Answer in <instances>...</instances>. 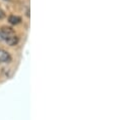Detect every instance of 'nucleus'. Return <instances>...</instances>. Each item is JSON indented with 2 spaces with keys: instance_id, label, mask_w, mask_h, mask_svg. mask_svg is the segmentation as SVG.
<instances>
[{
  "instance_id": "f257e3e1",
  "label": "nucleus",
  "mask_w": 131,
  "mask_h": 120,
  "mask_svg": "<svg viewBox=\"0 0 131 120\" xmlns=\"http://www.w3.org/2000/svg\"><path fill=\"white\" fill-rule=\"evenodd\" d=\"M0 41H3L10 47H13L18 43L19 38L11 27L2 26L0 28Z\"/></svg>"
},
{
  "instance_id": "f03ea898",
  "label": "nucleus",
  "mask_w": 131,
  "mask_h": 120,
  "mask_svg": "<svg viewBox=\"0 0 131 120\" xmlns=\"http://www.w3.org/2000/svg\"><path fill=\"white\" fill-rule=\"evenodd\" d=\"M11 61H12L11 55L8 52L0 49V63H6L7 64V63H10Z\"/></svg>"
},
{
  "instance_id": "7ed1b4c3",
  "label": "nucleus",
  "mask_w": 131,
  "mask_h": 120,
  "mask_svg": "<svg viewBox=\"0 0 131 120\" xmlns=\"http://www.w3.org/2000/svg\"><path fill=\"white\" fill-rule=\"evenodd\" d=\"M8 21L11 23V24H18L20 23L21 21V18L19 16H16V15H10L8 17Z\"/></svg>"
},
{
  "instance_id": "20e7f679",
  "label": "nucleus",
  "mask_w": 131,
  "mask_h": 120,
  "mask_svg": "<svg viewBox=\"0 0 131 120\" xmlns=\"http://www.w3.org/2000/svg\"><path fill=\"white\" fill-rule=\"evenodd\" d=\"M4 16H5V14H4V11H3L2 9H0V19H2Z\"/></svg>"
},
{
  "instance_id": "39448f33",
  "label": "nucleus",
  "mask_w": 131,
  "mask_h": 120,
  "mask_svg": "<svg viewBox=\"0 0 131 120\" xmlns=\"http://www.w3.org/2000/svg\"><path fill=\"white\" fill-rule=\"evenodd\" d=\"M6 1H7V0H6Z\"/></svg>"
}]
</instances>
